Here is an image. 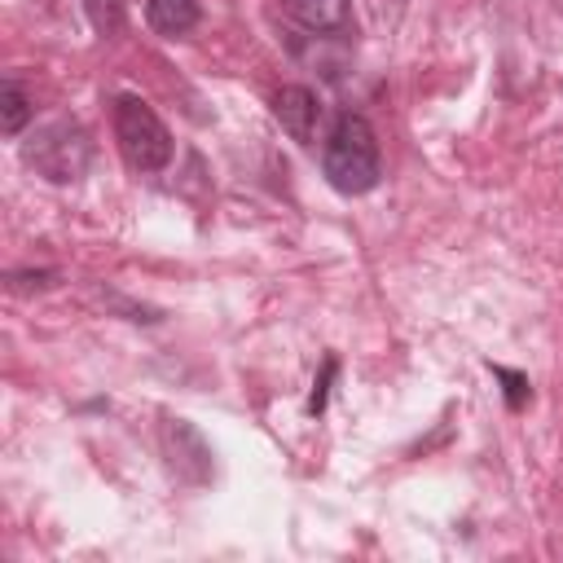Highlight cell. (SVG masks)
<instances>
[{"label":"cell","mask_w":563,"mask_h":563,"mask_svg":"<svg viewBox=\"0 0 563 563\" xmlns=\"http://www.w3.org/2000/svg\"><path fill=\"white\" fill-rule=\"evenodd\" d=\"M321 172L339 194H369L383 176V154H378V132L369 128L365 114L339 110L330 132L321 136Z\"/></svg>","instance_id":"cell-1"},{"label":"cell","mask_w":563,"mask_h":563,"mask_svg":"<svg viewBox=\"0 0 563 563\" xmlns=\"http://www.w3.org/2000/svg\"><path fill=\"white\" fill-rule=\"evenodd\" d=\"M110 123H114L119 154L128 158L132 172H163L172 163V132L154 114L150 101H141L132 92H119L114 106H110Z\"/></svg>","instance_id":"cell-2"},{"label":"cell","mask_w":563,"mask_h":563,"mask_svg":"<svg viewBox=\"0 0 563 563\" xmlns=\"http://www.w3.org/2000/svg\"><path fill=\"white\" fill-rule=\"evenodd\" d=\"M22 158L44 180L66 185V180H79L84 167L92 163V141H88V132L75 119H53V123L31 132V141L22 145Z\"/></svg>","instance_id":"cell-3"},{"label":"cell","mask_w":563,"mask_h":563,"mask_svg":"<svg viewBox=\"0 0 563 563\" xmlns=\"http://www.w3.org/2000/svg\"><path fill=\"white\" fill-rule=\"evenodd\" d=\"M282 13L312 40H352L356 35L352 0H282Z\"/></svg>","instance_id":"cell-4"},{"label":"cell","mask_w":563,"mask_h":563,"mask_svg":"<svg viewBox=\"0 0 563 563\" xmlns=\"http://www.w3.org/2000/svg\"><path fill=\"white\" fill-rule=\"evenodd\" d=\"M273 114L277 123L299 141V145H317L321 141V119H325V106L312 88L303 84H286L273 92Z\"/></svg>","instance_id":"cell-5"},{"label":"cell","mask_w":563,"mask_h":563,"mask_svg":"<svg viewBox=\"0 0 563 563\" xmlns=\"http://www.w3.org/2000/svg\"><path fill=\"white\" fill-rule=\"evenodd\" d=\"M145 22L176 40V35H189L198 22H202V4L198 0H145Z\"/></svg>","instance_id":"cell-6"},{"label":"cell","mask_w":563,"mask_h":563,"mask_svg":"<svg viewBox=\"0 0 563 563\" xmlns=\"http://www.w3.org/2000/svg\"><path fill=\"white\" fill-rule=\"evenodd\" d=\"M31 114H35V106H31L26 88H22V79L9 75L4 88H0V128H4V136H18V132L26 128Z\"/></svg>","instance_id":"cell-7"},{"label":"cell","mask_w":563,"mask_h":563,"mask_svg":"<svg viewBox=\"0 0 563 563\" xmlns=\"http://www.w3.org/2000/svg\"><path fill=\"white\" fill-rule=\"evenodd\" d=\"M84 13L97 35H119L128 18V0H84Z\"/></svg>","instance_id":"cell-8"},{"label":"cell","mask_w":563,"mask_h":563,"mask_svg":"<svg viewBox=\"0 0 563 563\" xmlns=\"http://www.w3.org/2000/svg\"><path fill=\"white\" fill-rule=\"evenodd\" d=\"M493 374L506 383V405H510V409H523V405H528V396H532V391H528V378H523V374H515V369H501V365H493Z\"/></svg>","instance_id":"cell-9"},{"label":"cell","mask_w":563,"mask_h":563,"mask_svg":"<svg viewBox=\"0 0 563 563\" xmlns=\"http://www.w3.org/2000/svg\"><path fill=\"white\" fill-rule=\"evenodd\" d=\"M334 369H339V361H334V356H325V369H321V378H317V387H312V400H308V409H312V413H321V409H325V391H330Z\"/></svg>","instance_id":"cell-10"}]
</instances>
